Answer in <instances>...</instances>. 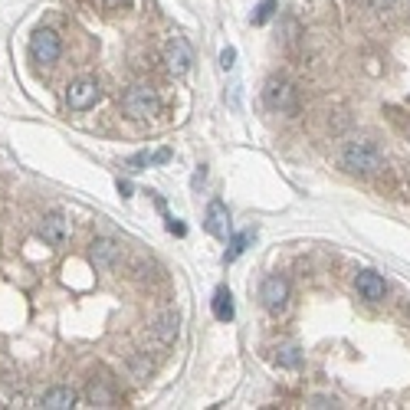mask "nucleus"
<instances>
[{
  "label": "nucleus",
  "instance_id": "nucleus-7",
  "mask_svg": "<svg viewBox=\"0 0 410 410\" xmlns=\"http://www.w3.org/2000/svg\"><path fill=\"white\" fill-rule=\"evenodd\" d=\"M259 299H263V306L269 309L273 315H279L282 309L289 306V282L282 276H269L259 289Z\"/></svg>",
  "mask_w": 410,
  "mask_h": 410
},
{
  "label": "nucleus",
  "instance_id": "nucleus-2",
  "mask_svg": "<svg viewBox=\"0 0 410 410\" xmlns=\"http://www.w3.org/2000/svg\"><path fill=\"white\" fill-rule=\"evenodd\" d=\"M122 108L128 118H151L161 112V99L151 86H132L122 96Z\"/></svg>",
  "mask_w": 410,
  "mask_h": 410
},
{
  "label": "nucleus",
  "instance_id": "nucleus-5",
  "mask_svg": "<svg viewBox=\"0 0 410 410\" xmlns=\"http://www.w3.org/2000/svg\"><path fill=\"white\" fill-rule=\"evenodd\" d=\"M164 63H168V69H171L174 76H184V73L194 66V49L187 46V39L184 37L168 39V46H164Z\"/></svg>",
  "mask_w": 410,
  "mask_h": 410
},
{
  "label": "nucleus",
  "instance_id": "nucleus-14",
  "mask_svg": "<svg viewBox=\"0 0 410 410\" xmlns=\"http://www.w3.org/2000/svg\"><path fill=\"white\" fill-rule=\"evenodd\" d=\"M154 335H158L164 344H171L174 338H178V315H164L161 322L154 325Z\"/></svg>",
  "mask_w": 410,
  "mask_h": 410
},
{
  "label": "nucleus",
  "instance_id": "nucleus-13",
  "mask_svg": "<svg viewBox=\"0 0 410 410\" xmlns=\"http://www.w3.org/2000/svg\"><path fill=\"white\" fill-rule=\"evenodd\" d=\"M213 318H217V322H230V318H233V296H230V289H223V286L213 292Z\"/></svg>",
  "mask_w": 410,
  "mask_h": 410
},
{
  "label": "nucleus",
  "instance_id": "nucleus-18",
  "mask_svg": "<svg viewBox=\"0 0 410 410\" xmlns=\"http://www.w3.org/2000/svg\"><path fill=\"white\" fill-rule=\"evenodd\" d=\"M273 13H276V0H263L256 7V13H253V23H266Z\"/></svg>",
  "mask_w": 410,
  "mask_h": 410
},
{
  "label": "nucleus",
  "instance_id": "nucleus-6",
  "mask_svg": "<svg viewBox=\"0 0 410 410\" xmlns=\"http://www.w3.org/2000/svg\"><path fill=\"white\" fill-rule=\"evenodd\" d=\"M263 99L276 112H296V89L289 86L286 79H269L266 89H263Z\"/></svg>",
  "mask_w": 410,
  "mask_h": 410
},
{
  "label": "nucleus",
  "instance_id": "nucleus-16",
  "mask_svg": "<svg viewBox=\"0 0 410 410\" xmlns=\"http://www.w3.org/2000/svg\"><path fill=\"white\" fill-rule=\"evenodd\" d=\"M249 240H253V233H237V237L230 240V249L223 253V263H233V259H237L240 253L249 247Z\"/></svg>",
  "mask_w": 410,
  "mask_h": 410
},
{
  "label": "nucleus",
  "instance_id": "nucleus-20",
  "mask_svg": "<svg viewBox=\"0 0 410 410\" xmlns=\"http://www.w3.org/2000/svg\"><path fill=\"white\" fill-rule=\"evenodd\" d=\"M125 164H128V168H132V171H142V164H151V158H148V154H135V158H128V161H125Z\"/></svg>",
  "mask_w": 410,
  "mask_h": 410
},
{
  "label": "nucleus",
  "instance_id": "nucleus-11",
  "mask_svg": "<svg viewBox=\"0 0 410 410\" xmlns=\"http://www.w3.org/2000/svg\"><path fill=\"white\" fill-rule=\"evenodd\" d=\"M39 407L43 410H69V407H76V394L69 391V387H53V391L43 394Z\"/></svg>",
  "mask_w": 410,
  "mask_h": 410
},
{
  "label": "nucleus",
  "instance_id": "nucleus-12",
  "mask_svg": "<svg viewBox=\"0 0 410 410\" xmlns=\"http://www.w3.org/2000/svg\"><path fill=\"white\" fill-rule=\"evenodd\" d=\"M118 259V247H115L112 240H99V243H92V263H96L99 269H108Z\"/></svg>",
  "mask_w": 410,
  "mask_h": 410
},
{
  "label": "nucleus",
  "instance_id": "nucleus-15",
  "mask_svg": "<svg viewBox=\"0 0 410 410\" xmlns=\"http://www.w3.org/2000/svg\"><path fill=\"white\" fill-rule=\"evenodd\" d=\"M276 364H282V368H299V364H302V352H299L296 344H286V348L276 352Z\"/></svg>",
  "mask_w": 410,
  "mask_h": 410
},
{
  "label": "nucleus",
  "instance_id": "nucleus-22",
  "mask_svg": "<svg viewBox=\"0 0 410 410\" xmlns=\"http://www.w3.org/2000/svg\"><path fill=\"white\" fill-rule=\"evenodd\" d=\"M118 194H122V197H132V184H128V181H118Z\"/></svg>",
  "mask_w": 410,
  "mask_h": 410
},
{
  "label": "nucleus",
  "instance_id": "nucleus-19",
  "mask_svg": "<svg viewBox=\"0 0 410 410\" xmlns=\"http://www.w3.org/2000/svg\"><path fill=\"white\" fill-rule=\"evenodd\" d=\"M233 63H237V49L227 46L223 53H220V66H223V69H233Z\"/></svg>",
  "mask_w": 410,
  "mask_h": 410
},
{
  "label": "nucleus",
  "instance_id": "nucleus-3",
  "mask_svg": "<svg viewBox=\"0 0 410 410\" xmlns=\"http://www.w3.org/2000/svg\"><path fill=\"white\" fill-rule=\"evenodd\" d=\"M59 53H63V43H59L56 30H37V33L30 37V56H33V63H39V66L56 63Z\"/></svg>",
  "mask_w": 410,
  "mask_h": 410
},
{
  "label": "nucleus",
  "instance_id": "nucleus-21",
  "mask_svg": "<svg viewBox=\"0 0 410 410\" xmlns=\"http://www.w3.org/2000/svg\"><path fill=\"white\" fill-rule=\"evenodd\" d=\"M168 158H171V151H168V148H164V151H158V154H151V161H154V164H164Z\"/></svg>",
  "mask_w": 410,
  "mask_h": 410
},
{
  "label": "nucleus",
  "instance_id": "nucleus-9",
  "mask_svg": "<svg viewBox=\"0 0 410 410\" xmlns=\"http://www.w3.org/2000/svg\"><path fill=\"white\" fill-rule=\"evenodd\" d=\"M39 237L46 240L49 247H63L69 240V220L63 217V213H49V217H43V223H39Z\"/></svg>",
  "mask_w": 410,
  "mask_h": 410
},
{
  "label": "nucleus",
  "instance_id": "nucleus-24",
  "mask_svg": "<svg viewBox=\"0 0 410 410\" xmlns=\"http://www.w3.org/2000/svg\"><path fill=\"white\" fill-rule=\"evenodd\" d=\"M312 407H335V401H325V397H318V401H315Z\"/></svg>",
  "mask_w": 410,
  "mask_h": 410
},
{
  "label": "nucleus",
  "instance_id": "nucleus-8",
  "mask_svg": "<svg viewBox=\"0 0 410 410\" xmlns=\"http://www.w3.org/2000/svg\"><path fill=\"white\" fill-rule=\"evenodd\" d=\"M204 227H207L210 237L227 240V237H230V213H227V204H223V201H210V204H207V213H204Z\"/></svg>",
  "mask_w": 410,
  "mask_h": 410
},
{
  "label": "nucleus",
  "instance_id": "nucleus-10",
  "mask_svg": "<svg viewBox=\"0 0 410 410\" xmlns=\"http://www.w3.org/2000/svg\"><path fill=\"white\" fill-rule=\"evenodd\" d=\"M354 289H358L368 302H381V299H384V279L378 276V273H358Z\"/></svg>",
  "mask_w": 410,
  "mask_h": 410
},
{
  "label": "nucleus",
  "instance_id": "nucleus-1",
  "mask_svg": "<svg viewBox=\"0 0 410 410\" xmlns=\"http://www.w3.org/2000/svg\"><path fill=\"white\" fill-rule=\"evenodd\" d=\"M342 168L352 174H371L381 168V151L378 144L361 138V142H352L348 148L342 151Z\"/></svg>",
  "mask_w": 410,
  "mask_h": 410
},
{
  "label": "nucleus",
  "instance_id": "nucleus-4",
  "mask_svg": "<svg viewBox=\"0 0 410 410\" xmlns=\"http://www.w3.org/2000/svg\"><path fill=\"white\" fill-rule=\"evenodd\" d=\"M102 99V89H99L96 79H76L73 86L66 89V105L73 112H86Z\"/></svg>",
  "mask_w": 410,
  "mask_h": 410
},
{
  "label": "nucleus",
  "instance_id": "nucleus-25",
  "mask_svg": "<svg viewBox=\"0 0 410 410\" xmlns=\"http://www.w3.org/2000/svg\"><path fill=\"white\" fill-rule=\"evenodd\" d=\"M102 4H105V7H122L125 0H102Z\"/></svg>",
  "mask_w": 410,
  "mask_h": 410
},
{
  "label": "nucleus",
  "instance_id": "nucleus-17",
  "mask_svg": "<svg viewBox=\"0 0 410 410\" xmlns=\"http://www.w3.org/2000/svg\"><path fill=\"white\" fill-rule=\"evenodd\" d=\"M89 401L99 407H115V394H108L102 384H89Z\"/></svg>",
  "mask_w": 410,
  "mask_h": 410
},
{
  "label": "nucleus",
  "instance_id": "nucleus-23",
  "mask_svg": "<svg viewBox=\"0 0 410 410\" xmlns=\"http://www.w3.org/2000/svg\"><path fill=\"white\" fill-rule=\"evenodd\" d=\"M168 230H174L178 237H184V223H168Z\"/></svg>",
  "mask_w": 410,
  "mask_h": 410
}]
</instances>
